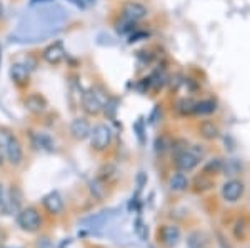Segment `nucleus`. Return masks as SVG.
<instances>
[{
  "instance_id": "1",
  "label": "nucleus",
  "mask_w": 250,
  "mask_h": 248,
  "mask_svg": "<svg viewBox=\"0 0 250 248\" xmlns=\"http://www.w3.org/2000/svg\"><path fill=\"white\" fill-rule=\"evenodd\" d=\"M63 20H65V14L62 7L43 5L23 17L17 34L12 35V38H15V42H39V40L52 37L55 32L62 29Z\"/></svg>"
},
{
  "instance_id": "2",
  "label": "nucleus",
  "mask_w": 250,
  "mask_h": 248,
  "mask_svg": "<svg viewBox=\"0 0 250 248\" xmlns=\"http://www.w3.org/2000/svg\"><path fill=\"white\" fill-rule=\"evenodd\" d=\"M204 149L202 145H190L182 152H179L175 157V167L180 172H192L197 165L200 163V160L204 158Z\"/></svg>"
},
{
  "instance_id": "3",
  "label": "nucleus",
  "mask_w": 250,
  "mask_h": 248,
  "mask_svg": "<svg viewBox=\"0 0 250 248\" xmlns=\"http://www.w3.org/2000/svg\"><path fill=\"white\" fill-rule=\"evenodd\" d=\"M107 102L108 97L102 89H92L82 94V109L88 115H99Z\"/></svg>"
},
{
  "instance_id": "4",
  "label": "nucleus",
  "mask_w": 250,
  "mask_h": 248,
  "mask_svg": "<svg viewBox=\"0 0 250 248\" xmlns=\"http://www.w3.org/2000/svg\"><path fill=\"white\" fill-rule=\"evenodd\" d=\"M17 223L23 231L34 233L42 225V218H40V213L35 207H25V209H20L17 213Z\"/></svg>"
},
{
  "instance_id": "5",
  "label": "nucleus",
  "mask_w": 250,
  "mask_h": 248,
  "mask_svg": "<svg viewBox=\"0 0 250 248\" xmlns=\"http://www.w3.org/2000/svg\"><path fill=\"white\" fill-rule=\"evenodd\" d=\"M112 143V129L107 123H99L90 132V145L97 152H104Z\"/></svg>"
},
{
  "instance_id": "6",
  "label": "nucleus",
  "mask_w": 250,
  "mask_h": 248,
  "mask_svg": "<svg viewBox=\"0 0 250 248\" xmlns=\"http://www.w3.org/2000/svg\"><path fill=\"white\" fill-rule=\"evenodd\" d=\"M244 191H245L244 183H242L240 180L232 178V180H229V182H225L224 187H222V197H224L225 202L233 203L244 195Z\"/></svg>"
},
{
  "instance_id": "7",
  "label": "nucleus",
  "mask_w": 250,
  "mask_h": 248,
  "mask_svg": "<svg viewBox=\"0 0 250 248\" xmlns=\"http://www.w3.org/2000/svg\"><path fill=\"white\" fill-rule=\"evenodd\" d=\"M147 15H148L147 7L139 2H127V3H124V7H122V19H127V20H130V22L137 23V22H140V20H144Z\"/></svg>"
},
{
  "instance_id": "8",
  "label": "nucleus",
  "mask_w": 250,
  "mask_h": 248,
  "mask_svg": "<svg viewBox=\"0 0 250 248\" xmlns=\"http://www.w3.org/2000/svg\"><path fill=\"white\" fill-rule=\"evenodd\" d=\"M43 60L50 65H59L63 58H65V49H63V43L62 42H54L43 50L42 54Z\"/></svg>"
},
{
  "instance_id": "9",
  "label": "nucleus",
  "mask_w": 250,
  "mask_h": 248,
  "mask_svg": "<svg viewBox=\"0 0 250 248\" xmlns=\"http://www.w3.org/2000/svg\"><path fill=\"white\" fill-rule=\"evenodd\" d=\"M90 132H92V127L88 123L87 118L83 117H77L72 120L70 123V134L74 135V138L77 140H85L90 137Z\"/></svg>"
},
{
  "instance_id": "10",
  "label": "nucleus",
  "mask_w": 250,
  "mask_h": 248,
  "mask_svg": "<svg viewBox=\"0 0 250 248\" xmlns=\"http://www.w3.org/2000/svg\"><path fill=\"white\" fill-rule=\"evenodd\" d=\"M42 203L45 207V210L52 215H59L63 210V198L59 191H50L42 198Z\"/></svg>"
},
{
  "instance_id": "11",
  "label": "nucleus",
  "mask_w": 250,
  "mask_h": 248,
  "mask_svg": "<svg viewBox=\"0 0 250 248\" xmlns=\"http://www.w3.org/2000/svg\"><path fill=\"white\" fill-rule=\"evenodd\" d=\"M159 235H160L162 243L165 247H168V248L177 247V243H179V240H180V230H179V227H175V225L162 227L160 231H159Z\"/></svg>"
},
{
  "instance_id": "12",
  "label": "nucleus",
  "mask_w": 250,
  "mask_h": 248,
  "mask_svg": "<svg viewBox=\"0 0 250 248\" xmlns=\"http://www.w3.org/2000/svg\"><path fill=\"white\" fill-rule=\"evenodd\" d=\"M3 152H5V157L12 165H20V163H22V158H23L22 145H20V142L15 137L7 143V147L3 149Z\"/></svg>"
},
{
  "instance_id": "13",
  "label": "nucleus",
  "mask_w": 250,
  "mask_h": 248,
  "mask_svg": "<svg viewBox=\"0 0 250 248\" xmlns=\"http://www.w3.org/2000/svg\"><path fill=\"white\" fill-rule=\"evenodd\" d=\"M20 205H22V193H20L19 189H12L10 193L7 195L5 205L2 207V210H3V213H5V215L19 213Z\"/></svg>"
},
{
  "instance_id": "14",
  "label": "nucleus",
  "mask_w": 250,
  "mask_h": 248,
  "mask_svg": "<svg viewBox=\"0 0 250 248\" xmlns=\"http://www.w3.org/2000/svg\"><path fill=\"white\" fill-rule=\"evenodd\" d=\"M114 217V213H112V210L108 211H100V213H95V215H90V217L83 218L82 220V225L87 227V229H100L102 225H105V223Z\"/></svg>"
},
{
  "instance_id": "15",
  "label": "nucleus",
  "mask_w": 250,
  "mask_h": 248,
  "mask_svg": "<svg viewBox=\"0 0 250 248\" xmlns=\"http://www.w3.org/2000/svg\"><path fill=\"white\" fill-rule=\"evenodd\" d=\"M10 77H12V82L19 87H23L29 83V78H30V74H29V69L22 63H14L10 69Z\"/></svg>"
},
{
  "instance_id": "16",
  "label": "nucleus",
  "mask_w": 250,
  "mask_h": 248,
  "mask_svg": "<svg viewBox=\"0 0 250 248\" xmlns=\"http://www.w3.org/2000/svg\"><path fill=\"white\" fill-rule=\"evenodd\" d=\"M25 109L32 114H43L47 109V100L39 94H32L25 98Z\"/></svg>"
},
{
  "instance_id": "17",
  "label": "nucleus",
  "mask_w": 250,
  "mask_h": 248,
  "mask_svg": "<svg viewBox=\"0 0 250 248\" xmlns=\"http://www.w3.org/2000/svg\"><path fill=\"white\" fill-rule=\"evenodd\" d=\"M199 132H200V135H202L205 140H217L220 137L219 125H217V123H213L212 120H204V122H200Z\"/></svg>"
},
{
  "instance_id": "18",
  "label": "nucleus",
  "mask_w": 250,
  "mask_h": 248,
  "mask_svg": "<svg viewBox=\"0 0 250 248\" xmlns=\"http://www.w3.org/2000/svg\"><path fill=\"white\" fill-rule=\"evenodd\" d=\"M32 143H34V147L39 150H47V152L54 150V142H52L50 135L43 134V132H39V134L32 135Z\"/></svg>"
},
{
  "instance_id": "19",
  "label": "nucleus",
  "mask_w": 250,
  "mask_h": 248,
  "mask_svg": "<svg viewBox=\"0 0 250 248\" xmlns=\"http://www.w3.org/2000/svg\"><path fill=\"white\" fill-rule=\"evenodd\" d=\"M213 112H217V102L210 98L200 100V102H195V107H193V115H212Z\"/></svg>"
},
{
  "instance_id": "20",
  "label": "nucleus",
  "mask_w": 250,
  "mask_h": 248,
  "mask_svg": "<svg viewBox=\"0 0 250 248\" xmlns=\"http://www.w3.org/2000/svg\"><path fill=\"white\" fill-rule=\"evenodd\" d=\"M168 189L172 191H184L188 189V178L185 177L182 172L179 173H173L170 178H168Z\"/></svg>"
},
{
  "instance_id": "21",
  "label": "nucleus",
  "mask_w": 250,
  "mask_h": 248,
  "mask_svg": "<svg viewBox=\"0 0 250 248\" xmlns=\"http://www.w3.org/2000/svg\"><path fill=\"white\" fill-rule=\"evenodd\" d=\"M242 172V163L235 158L224 160V167H222V173L227 175V177H235Z\"/></svg>"
},
{
  "instance_id": "22",
  "label": "nucleus",
  "mask_w": 250,
  "mask_h": 248,
  "mask_svg": "<svg viewBox=\"0 0 250 248\" xmlns=\"http://www.w3.org/2000/svg\"><path fill=\"white\" fill-rule=\"evenodd\" d=\"M222 167H224V160L220 157H215L207 162V165L204 167V173H208V175L222 173Z\"/></svg>"
},
{
  "instance_id": "23",
  "label": "nucleus",
  "mask_w": 250,
  "mask_h": 248,
  "mask_svg": "<svg viewBox=\"0 0 250 248\" xmlns=\"http://www.w3.org/2000/svg\"><path fill=\"white\" fill-rule=\"evenodd\" d=\"M193 107H195V102L190 98H182L177 102V112L182 115H192L193 114Z\"/></svg>"
},
{
  "instance_id": "24",
  "label": "nucleus",
  "mask_w": 250,
  "mask_h": 248,
  "mask_svg": "<svg viewBox=\"0 0 250 248\" xmlns=\"http://www.w3.org/2000/svg\"><path fill=\"white\" fill-rule=\"evenodd\" d=\"M205 243H207V240H205L204 233H200V231H193L190 237L187 238L188 248H204Z\"/></svg>"
},
{
  "instance_id": "25",
  "label": "nucleus",
  "mask_w": 250,
  "mask_h": 248,
  "mask_svg": "<svg viewBox=\"0 0 250 248\" xmlns=\"http://www.w3.org/2000/svg\"><path fill=\"white\" fill-rule=\"evenodd\" d=\"M117 30H119V34H134V32L137 30L135 22H130V20H127V19H122V22L117 23Z\"/></svg>"
},
{
  "instance_id": "26",
  "label": "nucleus",
  "mask_w": 250,
  "mask_h": 248,
  "mask_svg": "<svg viewBox=\"0 0 250 248\" xmlns=\"http://www.w3.org/2000/svg\"><path fill=\"white\" fill-rule=\"evenodd\" d=\"M14 138V134L9 130V129H5V127H0V149H5L7 147V143L10 142V140Z\"/></svg>"
},
{
  "instance_id": "27",
  "label": "nucleus",
  "mask_w": 250,
  "mask_h": 248,
  "mask_svg": "<svg viewBox=\"0 0 250 248\" xmlns=\"http://www.w3.org/2000/svg\"><path fill=\"white\" fill-rule=\"evenodd\" d=\"M170 147H173L172 145V142L168 140L167 137H160V138H157V142H155V152L157 153H164L165 150H168Z\"/></svg>"
},
{
  "instance_id": "28",
  "label": "nucleus",
  "mask_w": 250,
  "mask_h": 248,
  "mask_svg": "<svg viewBox=\"0 0 250 248\" xmlns=\"http://www.w3.org/2000/svg\"><path fill=\"white\" fill-rule=\"evenodd\" d=\"M35 248H55L54 247V242H52L48 237H42L37 240V243H35Z\"/></svg>"
},
{
  "instance_id": "29",
  "label": "nucleus",
  "mask_w": 250,
  "mask_h": 248,
  "mask_svg": "<svg viewBox=\"0 0 250 248\" xmlns=\"http://www.w3.org/2000/svg\"><path fill=\"white\" fill-rule=\"evenodd\" d=\"M67 2H70L72 5H75L77 9L80 10H85V7H87V2L85 0H67Z\"/></svg>"
},
{
  "instance_id": "30",
  "label": "nucleus",
  "mask_w": 250,
  "mask_h": 248,
  "mask_svg": "<svg viewBox=\"0 0 250 248\" xmlns=\"http://www.w3.org/2000/svg\"><path fill=\"white\" fill-rule=\"evenodd\" d=\"M5 200H7V193H5V189L3 185H0V209L5 205Z\"/></svg>"
},
{
  "instance_id": "31",
  "label": "nucleus",
  "mask_w": 250,
  "mask_h": 248,
  "mask_svg": "<svg viewBox=\"0 0 250 248\" xmlns=\"http://www.w3.org/2000/svg\"><path fill=\"white\" fill-rule=\"evenodd\" d=\"M135 130L139 132V134H137V135H139L140 142L144 143V129H142V122H139V123H137V125H135Z\"/></svg>"
},
{
  "instance_id": "32",
  "label": "nucleus",
  "mask_w": 250,
  "mask_h": 248,
  "mask_svg": "<svg viewBox=\"0 0 250 248\" xmlns=\"http://www.w3.org/2000/svg\"><path fill=\"white\" fill-rule=\"evenodd\" d=\"M48 2H52V0H30L32 5H37V3H48Z\"/></svg>"
},
{
  "instance_id": "33",
  "label": "nucleus",
  "mask_w": 250,
  "mask_h": 248,
  "mask_svg": "<svg viewBox=\"0 0 250 248\" xmlns=\"http://www.w3.org/2000/svg\"><path fill=\"white\" fill-rule=\"evenodd\" d=\"M2 243H3V235H2V231H0V248H2Z\"/></svg>"
},
{
  "instance_id": "34",
  "label": "nucleus",
  "mask_w": 250,
  "mask_h": 248,
  "mask_svg": "<svg viewBox=\"0 0 250 248\" xmlns=\"http://www.w3.org/2000/svg\"><path fill=\"white\" fill-rule=\"evenodd\" d=\"M2 15H3V7H2V3H0V19H2Z\"/></svg>"
},
{
  "instance_id": "35",
  "label": "nucleus",
  "mask_w": 250,
  "mask_h": 248,
  "mask_svg": "<svg viewBox=\"0 0 250 248\" xmlns=\"http://www.w3.org/2000/svg\"><path fill=\"white\" fill-rule=\"evenodd\" d=\"M2 163H3V153L0 152V165H2Z\"/></svg>"
},
{
  "instance_id": "36",
  "label": "nucleus",
  "mask_w": 250,
  "mask_h": 248,
  "mask_svg": "<svg viewBox=\"0 0 250 248\" xmlns=\"http://www.w3.org/2000/svg\"><path fill=\"white\" fill-rule=\"evenodd\" d=\"M85 2H88V3H94V2H95V0H85Z\"/></svg>"
},
{
  "instance_id": "37",
  "label": "nucleus",
  "mask_w": 250,
  "mask_h": 248,
  "mask_svg": "<svg viewBox=\"0 0 250 248\" xmlns=\"http://www.w3.org/2000/svg\"><path fill=\"white\" fill-rule=\"evenodd\" d=\"M12 248H22V247H12Z\"/></svg>"
}]
</instances>
